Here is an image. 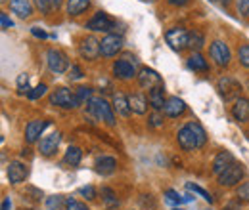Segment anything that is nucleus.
<instances>
[{"label": "nucleus", "mask_w": 249, "mask_h": 210, "mask_svg": "<svg viewBox=\"0 0 249 210\" xmlns=\"http://www.w3.org/2000/svg\"><path fill=\"white\" fill-rule=\"evenodd\" d=\"M177 142H178V145L184 151L199 149V147H203V145L207 144V134H205V130H203L201 124H197V122H188V124H184V126L178 130Z\"/></svg>", "instance_id": "obj_1"}, {"label": "nucleus", "mask_w": 249, "mask_h": 210, "mask_svg": "<svg viewBox=\"0 0 249 210\" xmlns=\"http://www.w3.org/2000/svg\"><path fill=\"white\" fill-rule=\"evenodd\" d=\"M89 115L102 120L106 126L113 128L115 126V113H113V105H109L106 99L102 97H94L89 99Z\"/></svg>", "instance_id": "obj_2"}, {"label": "nucleus", "mask_w": 249, "mask_h": 210, "mask_svg": "<svg viewBox=\"0 0 249 210\" xmlns=\"http://www.w3.org/2000/svg\"><path fill=\"white\" fill-rule=\"evenodd\" d=\"M217 90L224 101H236L242 94V84L234 77H220L217 81Z\"/></svg>", "instance_id": "obj_3"}, {"label": "nucleus", "mask_w": 249, "mask_h": 210, "mask_svg": "<svg viewBox=\"0 0 249 210\" xmlns=\"http://www.w3.org/2000/svg\"><path fill=\"white\" fill-rule=\"evenodd\" d=\"M50 103L52 105H58L62 109H75V107L81 105V101L77 97V92L69 90V88H58V90L52 92Z\"/></svg>", "instance_id": "obj_4"}, {"label": "nucleus", "mask_w": 249, "mask_h": 210, "mask_svg": "<svg viewBox=\"0 0 249 210\" xmlns=\"http://www.w3.org/2000/svg\"><path fill=\"white\" fill-rule=\"evenodd\" d=\"M123 44H124V40L121 34H117V32L106 34V36L100 40L102 56H104V58H113V56H117V54L123 50Z\"/></svg>", "instance_id": "obj_5"}, {"label": "nucleus", "mask_w": 249, "mask_h": 210, "mask_svg": "<svg viewBox=\"0 0 249 210\" xmlns=\"http://www.w3.org/2000/svg\"><path fill=\"white\" fill-rule=\"evenodd\" d=\"M244 176H246L244 166L240 162H234L220 176H217V180H218V185H222V187H234V185H238L240 181L244 180Z\"/></svg>", "instance_id": "obj_6"}, {"label": "nucleus", "mask_w": 249, "mask_h": 210, "mask_svg": "<svg viewBox=\"0 0 249 210\" xmlns=\"http://www.w3.org/2000/svg\"><path fill=\"white\" fill-rule=\"evenodd\" d=\"M46 65H48L50 73H54V75H62L65 71H69L67 56L63 52H60V50H56V48H50L46 52Z\"/></svg>", "instance_id": "obj_7"}, {"label": "nucleus", "mask_w": 249, "mask_h": 210, "mask_svg": "<svg viewBox=\"0 0 249 210\" xmlns=\"http://www.w3.org/2000/svg\"><path fill=\"white\" fill-rule=\"evenodd\" d=\"M115 19L109 17L106 12H96L92 19L87 21V29L94 31V32H109V31L115 29Z\"/></svg>", "instance_id": "obj_8"}, {"label": "nucleus", "mask_w": 249, "mask_h": 210, "mask_svg": "<svg viewBox=\"0 0 249 210\" xmlns=\"http://www.w3.org/2000/svg\"><path fill=\"white\" fill-rule=\"evenodd\" d=\"M209 56H211L213 63L218 65V67H226V65L230 63V60H232V52H230L228 44H224L222 40L211 42V46H209Z\"/></svg>", "instance_id": "obj_9"}, {"label": "nucleus", "mask_w": 249, "mask_h": 210, "mask_svg": "<svg viewBox=\"0 0 249 210\" xmlns=\"http://www.w3.org/2000/svg\"><path fill=\"white\" fill-rule=\"evenodd\" d=\"M188 38H190V32L182 27H173L165 32L167 44L177 52H182L184 48H188Z\"/></svg>", "instance_id": "obj_10"}, {"label": "nucleus", "mask_w": 249, "mask_h": 210, "mask_svg": "<svg viewBox=\"0 0 249 210\" xmlns=\"http://www.w3.org/2000/svg\"><path fill=\"white\" fill-rule=\"evenodd\" d=\"M79 54L87 61H94L102 56V48H100V40L94 36H85L79 44Z\"/></svg>", "instance_id": "obj_11"}, {"label": "nucleus", "mask_w": 249, "mask_h": 210, "mask_svg": "<svg viewBox=\"0 0 249 210\" xmlns=\"http://www.w3.org/2000/svg\"><path fill=\"white\" fill-rule=\"evenodd\" d=\"M138 84H140V88H144V90H152V88H156V86H161L163 81H161L159 73H156L154 69L142 67V69L138 71Z\"/></svg>", "instance_id": "obj_12"}, {"label": "nucleus", "mask_w": 249, "mask_h": 210, "mask_svg": "<svg viewBox=\"0 0 249 210\" xmlns=\"http://www.w3.org/2000/svg\"><path fill=\"white\" fill-rule=\"evenodd\" d=\"M111 71H113L115 79H119V81H130V79L138 77L134 63H132V61H128V58H126V60L115 61V63H113V67H111Z\"/></svg>", "instance_id": "obj_13"}, {"label": "nucleus", "mask_w": 249, "mask_h": 210, "mask_svg": "<svg viewBox=\"0 0 249 210\" xmlns=\"http://www.w3.org/2000/svg\"><path fill=\"white\" fill-rule=\"evenodd\" d=\"M27 176H29L27 164H23V162H19V161H12V162L8 164V180H10L12 185L23 183V181L27 180Z\"/></svg>", "instance_id": "obj_14"}, {"label": "nucleus", "mask_w": 249, "mask_h": 210, "mask_svg": "<svg viewBox=\"0 0 249 210\" xmlns=\"http://www.w3.org/2000/svg\"><path fill=\"white\" fill-rule=\"evenodd\" d=\"M48 124H50V120H44V119L29 120V124L25 126V142H27V144L38 142V138H40L42 132L48 128Z\"/></svg>", "instance_id": "obj_15"}, {"label": "nucleus", "mask_w": 249, "mask_h": 210, "mask_svg": "<svg viewBox=\"0 0 249 210\" xmlns=\"http://www.w3.org/2000/svg\"><path fill=\"white\" fill-rule=\"evenodd\" d=\"M60 142H62V134H60V132H52V134L44 136V138L40 140V144H38L40 155H42V157H52V155L58 151V147H60Z\"/></svg>", "instance_id": "obj_16"}, {"label": "nucleus", "mask_w": 249, "mask_h": 210, "mask_svg": "<svg viewBox=\"0 0 249 210\" xmlns=\"http://www.w3.org/2000/svg\"><path fill=\"white\" fill-rule=\"evenodd\" d=\"M236 162V159H234V155L230 153V151H220L217 157L213 159V174L215 176H220L230 164H234Z\"/></svg>", "instance_id": "obj_17"}, {"label": "nucleus", "mask_w": 249, "mask_h": 210, "mask_svg": "<svg viewBox=\"0 0 249 210\" xmlns=\"http://www.w3.org/2000/svg\"><path fill=\"white\" fill-rule=\"evenodd\" d=\"M163 111H165V115H167V117L175 119V117H180V115L186 111V103H184L180 97L173 96V97H169V99H167V103H165Z\"/></svg>", "instance_id": "obj_18"}, {"label": "nucleus", "mask_w": 249, "mask_h": 210, "mask_svg": "<svg viewBox=\"0 0 249 210\" xmlns=\"http://www.w3.org/2000/svg\"><path fill=\"white\" fill-rule=\"evenodd\" d=\"M232 117L238 122H248L249 120V99L248 97H238L232 105Z\"/></svg>", "instance_id": "obj_19"}, {"label": "nucleus", "mask_w": 249, "mask_h": 210, "mask_svg": "<svg viewBox=\"0 0 249 210\" xmlns=\"http://www.w3.org/2000/svg\"><path fill=\"white\" fill-rule=\"evenodd\" d=\"M148 101H150V105L154 107V111H163V107H165V103H167L163 84H161V86H156V88H152V90L148 92Z\"/></svg>", "instance_id": "obj_20"}, {"label": "nucleus", "mask_w": 249, "mask_h": 210, "mask_svg": "<svg viewBox=\"0 0 249 210\" xmlns=\"http://www.w3.org/2000/svg\"><path fill=\"white\" fill-rule=\"evenodd\" d=\"M10 10L18 14L21 19H27L33 16V4L29 0H10Z\"/></svg>", "instance_id": "obj_21"}, {"label": "nucleus", "mask_w": 249, "mask_h": 210, "mask_svg": "<svg viewBox=\"0 0 249 210\" xmlns=\"http://www.w3.org/2000/svg\"><path fill=\"white\" fill-rule=\"evenodd\" d=\"M115 168H117V161H115L113 157H100V159L96 161V172L102 174V176L113 174Z\"/></svg>", "instance_id": "obj_22"}, {"label": "nucleus", "mask_w": 249, "mask_h": 210, "mask_svg": "<svg viewBox=\"0 0 249 210\" xmlns=\"http://www.w3.org/2000/svg\"><path fill=\"white\" fill-rule=\"evenodd\" d=\"M188 69H192L194 73H207L209 71V63H207V60L199 52H194L188 58Z\"/></svg>", "instance_id": "obj_23"}, {"label": "nucleus", "mask_w": 249, "mask_h": 210, "mask_svg": "<svg viewBox=\"0 0 249 210\" xmlns=\"http://www.w3.org/2000/svg\"><path fill=\"white\" fill-rule=\"evenodd\" d=\"M148 103H150L148 97H144V96H140V94H134V96L128 97L130 111L136 113V115H144V113L148 111Z\"/></svg>", "instance_id": "obj_24"}, {"label": "nucleus", "mask_w": 249, "mask_h": 210, "mask_svg": "<svg viewBox=\"0 0 249 210\" xmlns=\"http://www.w3.org/2000/svg\"><path fill=\"white\" fill-rule=\"evenodd\" d=\"M102 203L106 210H117L119 209V199L111 187H102Z\"/></svg>", "instance_id": "obj_25"}, {"label": "nucleus", "mask_w": 249, "mask_h": 210, "mask_svg": "<svg viewBox=\"0 0 249 210\" xmlns=\"http://www.w3.org/2000/svg\"><path fill=\"white\" fill-rule=\"evenodd\" d=\"M113 111L121 117L130 115V105H128V97H124L123 94H115L113 96Z\"/></svg>", "instance_id": "obj_26"}, {"label": "nucleus", "mask_w": 249, "mask_h": 210, "mask_svg": "<svg viewBox=\"0 0 249 210\" xmlns=\"http://www.w3.org/2000/svg\"><path fill=\"white\" fill-rule=\"evenodd\" d=\"M90 6V0H67V14L77 17L81 14H85Z\"/></svg>", "instance_id": "obj_27"}, {"label": "nucleus", "mask_w": 249, "mask_h": 210, "mask_svg": "<svg viewBox=\"0 0 249 210\" xmlns=\"http://www.w3.org/2000/svg\"><path fill=\"white\" fill-rule=\"evenodd\" d=\"M81 159H83V151H81V147H77V145H69V147H67L63 161H65L69 166H79Z\"/></svg>", "instance_id": "obj_28"}, {"label": "nucleus", "mask_w": 249, "mask_h": 210, "mask_svg": "<svg viewBox=\"0 0 249 210\" xmlns=\"http://www.w3.org/2000/svg\"><path fill=\"white\" fill-rule=\"evenodd\" d=\"M203 44H205V36H203V32H199V31H192L190 32V38H188V48H192L194 52H199L201 48H203Z\"/></svg>", "instance_id": "obj_29"}, {"label": "nucleus", "mask_w": 249, "mask_h": 210, "mask_svg": "<svg viewBox=\"0 0 249 210\" xmlns=\"http://www.w3.org/2000/svg\"><path fill=\"white\" fill-rule=\"evenodd\" d=\"M67 207V199L63 195H52L46 199V209L48 210H65Z\"/></svg>", "instance_id": "obj_30"}, {"label": "nucleus", "mask_w": 249, "mask_h": 210, "mask_svg": "<svg viewBox=\"0 0 249 210\" xmlns=\"http://www.w3.org/2000/svg\"><path fill=\"white\" fill-rule=\"evenodd\" d=\"M165 201H167V203H171V205L186 203L184 195H180V193H178V191H175V189H167V191H165Z\"/></svg>", "instance_id": "obj_31"}, {"label": "nucleus", "mask_w": 249, "mask_h": 210, "mask_svg": "<svg viewBox=\"0 0 249 210\" xmlns=\"http://www.w3.org/2000/svg\"><path fill=\"white\" fill-rule=\"evenodd\" d=\"M186 189L188 191H192V193H196V195H199V197H201V199H205L207 203H213L211 193H207L203 187H199V185H196V183H186Z\"/></svg>", "instance_id": "obj_32"}, {"label": "nucleus", "mask_w": 249, "mask_h": 210, "mask_svg": "<svg viewBox=\"0 0 249 210\" xmlns=\"http://www.w3.org/2000/svg\"><path fill=\"white\" fill-rule=\"evenodd\" d=\"M236 199L240 203H249V181L242 183L238 189H236Z\"/></svg>", "instance_id": "obj_33"}, {"label": "nucleus", "mask_w": 249, "mask_h": 210, "mask_svg": "<svg viewBox=\"0 0 249 210\" xmlns=\"http://www.w3.org/2000/svg\"><path fill=\"white\" fill-rule=\"evenodd\" d=\"M238 60H240V63H242L244 67L249 69V44L240 46V50H238Z\"/></svg>", "instance_id": "obj_34"}, {"label": "nucleus", "mask_w": 249, "mask_h": 210, "mask_svg": "<svg viewBox=\"0 0 249 210\" xmlns=\"http://www.w3.org/2000/svg\"><path fill=\"white\" fill-rule=\"evenodd\" d=\"M75 92H77V97H79V101H81V105H83L87 99H90L92 88H89V86H79V88H75Z\"/></svg>", "instance_id": "obj_35"}, {"label": "nucleus", "mask_w": 249, "mask_h": 210, "mask_svg": "<svg viewBox=\"0 0 249 210\" xmlns=\"http://www.w3.org/2000/svg\"><path fill=\"white\" fill-rule=\"evenodd\" d=\"M33 4H35L36 10H40V14H50V10H52L50 0H33Z\"/></svg>", "instance_id": "obj_36"}, {"label": "nucleus", "mask_w": 249, "mask_h": 210, "mask_svg": "<svg viewBox=\"0 0 249 210\" xmlns=\"http://www.w3.org/2000/svg\"><path fill=\"white\" fill-rule=\"evenodd\" d=\"M79 195H83L87 201H94V199H96V187H92V185H85V187L79 189Z\"/></svg>", "instance_id": "obj_37"}, {"label": "nucleus", "mask_w": 249, "mask_h": 210, "mask_svg": "<svg viewBox=\"0 0 249 210\" xmlns=\"http://www.w3.org/2000/svg\"><path fill=\"white\" fill-rule=\"evenodd\" d=\"M46 92H48V86H46V84H38V86L33 88L27 96H29V99H38V97H42Z\"/></svg>", "instance_id": "obj_38"}, {"label": "nucleus", "mask_w": 249, "mask_h": 210, "mask_svg": "<svg viewBox=\"0 0 249 210\" xmlns=\"http://www.w3.org/2000/svg\"><path fill=\"white\" fill-rule=\"evenodd\" d=\"M67 73H69L67 77H69L71 81H79V79H83V77H85V73H83V69H81L79 65H71Z\"/></svg>", "instance_id": "obj_39"}, {"label": "nucleus", "mask_w": 249, "mask_h": 210, "mask_svg": "<svg viewBox=\"0 0 249 210\" xmlns=\"http://www.w3.org/2000/svg\"><path fill=\"white\" fill-rule=\"evenodd\" d=\"M18 90L19 92L29 90V75H27V73H21V75L18 77Z\"/></svg>", "instance_id": "obj_40"}, {"label": "nucleus", "mask_w": 249, "mask_h": 210, "mask_svg": "<svg viewBox=\"0 0 249 210\" xmlns=\"http://www.w3.org/2000/svg\"><path fill=\"white\" fill-rule=\"evenodd\" d=\"M148 120H150V126H154V128H159V126H163V115L159 113V111H154L150 117H148Z\"/></svg>", "instance_id": "obj_41"}, {"label": "nucleus", "mask_w": 249, "mask_h": 210, "mask_svg": "<svg viewBox=\"0 0 249 210\" xmlns=\"http://www.w3.org/2000/svg\"><path fill=\"white\" fill-rule=\"evenodd\" d=\"M65 210H89V207L81 201H75V199H67V207Z\"/></svg>", "instance_id": "obj_42"}, {"label": "nucleus", "mask_w": 249, "mask_h": 210, "mask_svg": "<svg viewBox=\"0 0 249 210\" xmlns=\"http://www.w3.org/2000/svg\"><path fill=\"white\" fill-rule=\"evenodd\" d=\"M238 14L249 19V0H238Z\"/></svg>", "instance_id": "obj_43"}, {"label": "nucleus", "mask_w": 249, "mask_h": 210, "mask_svg": "<svg viewBox=\"0 0 249 210\" xmlns=\"http://www.w3.org/2000/svg\"><path fill=\"white\" fill-rule=\"evenodd\" d=\"M0 21H2V29H4V31L10 29V27L14 25V21H12V19L8 17V14H4V12L0 14Z\"/></svg>", "instance_id": "obj_44"}, {"label": "nucleus", "mask_w": 249, "mask_h": 210, "mask_svg": "<svg viewBox=\"0 0 249 210\" xmlns=\"http://www.w3.org/2000/svg\"><path fill=\"white\" fill-rule=\"evenodd\" d=\"M31 32L35 34V36H36V38H46V36H48V34H46V31L38 29V27H33Z\"/></svg>", "instance_id": "obj_45"}, {"label": "nucleus", "mask_w": 249, "mask_h": 210, "mask_svg": "<svg viewBox=\"0 0 249 210\" xmlns=\"http://www.w3.org/2000/svg\"><path fill=\"white\" fill-rule=\"evenodd\" d=\"M190 0H167V4L169 6H177V8H180V6H186Z\"/></svg>", "instance_id": "obj_46"}, {"label": "nucleus", "mask_w": 249, "mask_h": 210, "mask_svg": "<svg viewBox=\"0 0 249 210\" xmlns=\"http://www.w3.org/2000/svg\"><path fill=\"white\" fill-rule=\"evenodd\" d=\"M224 210H240V201H236V203H230V205H226V209Z\"/></svg>", "instance_id": "obj_47"}, {"label": "nucleus", "mask_w": 249, "mask_h": 210, "mask_svg": "<svg viewBox=\"0 0 249 210\" xmlns=\"http://www.w3.org/2000/svg\"><path fill=\"white\" fill-rule=\"evenodd\" d=\"M10 207H12V203H10V197H6V199L2 201V210H10Z\"/></svg>", "instance_id": "obj_48"}, {"label": "nucleus", "mask_w": 249, "mask_h": 210, "mask_svg": "<svg viewBox=\"0 0 249 210\" xmlns=\"http://www.w3.org/2000/svg\"><path fill=\"white\" fill-rule=\"evenodd\" d=\"M50 2H52V8H60L63 4V0H50Z\"/></svg>", "instance_id": "obj_49"}, {"label": "nucleus", "mask_w": 249, "mask_h": 210, "mask_svg": "<svg viewBox=\"0 0 249 210\" xmlns=\"http://www.w3.org/2000/svg\"><path fill=\"white\" fill-rule=\"evenodd\" d=\"M217 2H220V4H224V6H226V4H230V0H217Z\"/></svg>", "instance_id": "obj_50"}, {"label": "nucleus", "mask_w": 249, "mask_h": 210, "mask_svg": "<svg viewBox=\"0 0 249 210\" xmlns=\"http://www.w3.org/2000/svg\"><path fill=\"white\" fill-rule=\"evenodd\" d=\"M173 210H184V209H178V207H175V209H173Z\"/></svg>", "instance_id": "obj_51"}, {"label": "nucleus", "mask_w": 249, "mask_h": 210, "mask_svg": "<svg viewBox=\"0 0 249 210\" xmlns=\"http://www.w3.org/2000/svg\"><path fill=\"white\" fill-rule=\"evenodd\" d=\"M2 2H8V0H2Z\"/></svg>", "instance_id": "obj_52"}, {"label": "nucleus", "mask_w": 249, "mask_h": 210, "mask_svg": "<svg viewBox=\"0 0 249 210\" xmlns=\"http://www.w3.org/2000/svg\"><path fill=\"white\" fill-rule=\"evenodd\" d=\"M150 2H152V0H150Z\"/></svg>", "instance_id": "obj_53"}]
</instances>
